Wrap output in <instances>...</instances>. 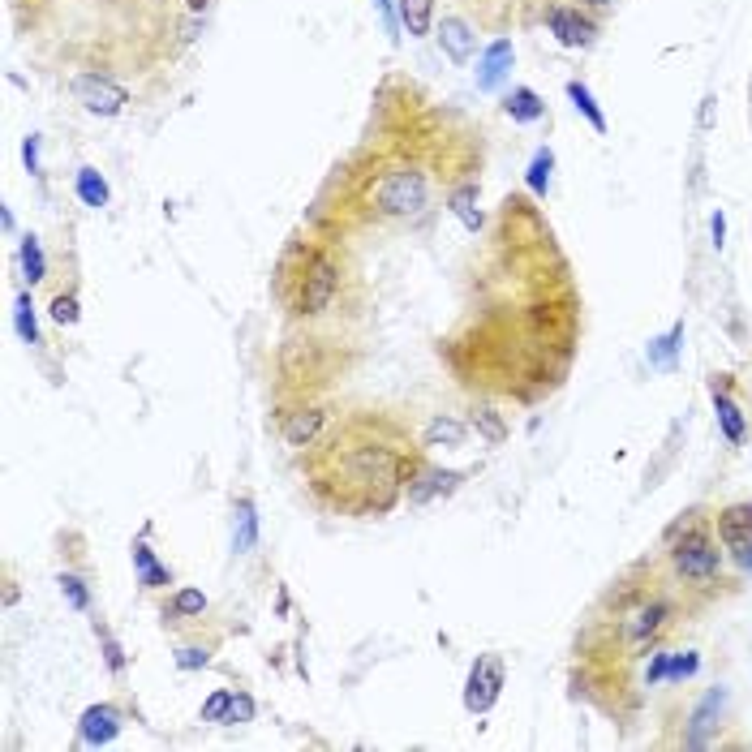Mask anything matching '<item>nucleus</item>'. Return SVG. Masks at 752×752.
I'll return each mask as SVG.
<instances>
[{"label":"nucleus","instance_id":"nucleus-1","mask_svg":"<svg viewBox=\"0 0 752 752\" xmlns=\"http://www.w3.org/2000/svg\"><path fill=\"white\" fill-rule=\"evenodd\" d=\"M370 422H353L349 435H336L323 447L314 486H331V508L344 512H387L404 482H413V456L404 443L366 439Z\"/></svg>","mask_w":752,"mask_h":752},{"label":"nucleus","instance_id":"nucleus-2","mask_svg":"<svg viewBox=\"0 0 752 752\" xmlns=\"http://www.w3.org/2000/svg\"><path fill=\"white\" fill-rule=\"evenodd\" d=\"M370 202L383 215H400V220L422 215L426 202H430V177L422 168L400 164V168H392V172H383V177H379V185L370 190Z\"/></svg>","mask_w":752,"mask_h":752},{"label":"nucleus","instance_id":"nucleus-3","mask_svg":"<svg viewBox=\"0 0 752 752\" xmlns=\"http://www.w3.org/2000/svg\"><path fill=\"white\" fill-rule=\"evenodd\" d=\"M340 293V271L331 258L323 254H314L306 267H301V276H297V293H293V310L297 314H318V310H327L331 306V297Z\"/></svg>","mask_w":752,"mask_h":752},{"label":"nucleus","instance_id":"nucleus-4","mask_svg":"<svg viewBox=\"0 0 752 752\" xmlns=\"http://www.w3.org/2000/svg\"><path fill=\"white\" fill-rule=\"evenodd\" d=\"M671 559H675V572L688 576V581H714L718 568H722L718 546L710 542V533L697 529V525H688L684 538H675Z\"/></svg>","mask_w":752,"mask_h":752},{"label":"nucleus","instance_id":"nucleus-5","mask_svg":"<svg viewBox=\"0 0 752 752\" xmlns=\"http://www.w3.org/2000/svg\"><path fill=\"white\" fill-rule=\"evenodd\" d=\"M499 692H503V662L495 654L477 658L473 671H469V684H465V710L469 714H486L490 705L499 701Z\"/></svg>","mask_w":752,"mask_h":752},{"label":"nucleus","instance_id":"nucleus-6","mask_svg":"<svg viewBox=\"0 0 752 752\" xmlns=\"http://www.w3.org/2000/svg\"><path fill=\"white\" fill-rule=\"evenodd\" d=\"M74 99L86 112H99V117H117V112L129 104L125 86L99 78V74H78L74 78Z\"/></svg>","mask_w":752,"mask_h":752},{"label":"nucleus","instance_id":"nucleus-7","mask_svg":"<svg viewBox=\"0 0 752 752\" xmlns=\"http://www.w3.org/2000/svg\"><path fill=\"white\" fill-rule=\"evenodd\" d=\"M718 538L744 568H752V503H731L718 512Z\"/></svg>","mask_w":752,"mask_h":752},{"label":"nucleus","instance_id":"nucleus-8","mask_svg":"<svg viewBox=\"0 0 752 752\" xmlns=\"http://www.w3.org/2000/svg\"><path fill=\"white\" fill-rule=\"evenodd\" d=\"M546 22H551V35L563 43V48H585L589 35H594V26L581 18V9H568V5H551Z\"/></svg>","mask_w":752,"mask_h":752},{"label":"nucleus","instance_id":"nucleus-9","mask_svg":"<svg viewBox=\"0 0 752 752\" xmlns=\"http://www.w3.org/2000/svg\"><path fill=\"white\" fill-rule=\"evenodd\" d=\"M323 426H327V413L323 409H293V413H284L280 435L293 443V447H314V439L323 435Z\"/></svg>","mask_w":752,"mask_h":752},{"label":"nucleus","instance_id":"nucleus-10","mask_svg":"<svg viewBox=\"0 0 752 752\" xmlns=\"http://www.w3.org/2000/svg\"><path fill=\"white\" fill-rule=\"evenodd\" d=\"M121 731V710L117 705H91V710L82 714L78 722V735L86 744H112Z\"/></svg>","mask_w":752,"mask_h":752},{"label":"nucleus","instance_id":"nucleus-11","mask_svg":"<svg viewBox=\"0 0 752 752\" xmlns=\"http://www.w3.org/2000/svg\"><path fill=\"white\" fill-rule=\"evenodd\" d=\"M460 486V473L452 469H422V473H413V482H409V503H430V499H439V495H452V490Z\"/></svg>","mask_w":752,"mask_h":752},{"label":"nucleus","instance_id":"nucleus-12","mask_svg":"<svg viewBox=\"0 0 752 752\" xmlns=\"http://www.w3.org/2000/svg\"><path fill=\"white\" fill-rule=\"evenodd\" d=\"M662 619H667V606L662 602H649V606H641L632 619H628V641H632V649H645L649 641L658 636V628H662Z\"/></svg>","mask_w":752,"mask_h":752},{"label":"nucleus","instance_id":"nucleus-13","mask_svg":"<svg viewBox=\"0 0 752 752\" xmlns=\"http://www.w3.org/2000/svg\"><path fill=\"white\" fill-rule=\"evenodd\" d=\"M439 43H443V52L452 56L456 65H465L469 56H473V31H469V22H465V18H443Z\"/></svg>","mask_w":752,"mask_h":752},{"label":"nucleus","instance_id":"nucleus-14","mask_svg":"<svg viewBox=\"0 0 752 752\" xmlns=\"http://www.w3.org/2000/svg\"><path fill=\"white\" fill-rule=\"evenodd\" d=\"M447 207L456 211V220L469 228V233H477L486 220H482V211H477V185H456L452 194H447Z\"/></svg>","mask_w":752,"mask_h":752},{"label":"nucleus","instance_id":"nucleus-15","mask_svg":"<svg viewBox=\"0 0 752 752\" xmlns=\"http://www.w3.org/2000/svg\"><path fill=\"white\" fill-rule=\"evenodd\" d=\"M714 409H718V426H722V435H727V443H744V413H740V404L714 387Z\"/></svg>","mask_w":752,"mask_h":752},{"label":"nucleus","instance_id":"nucleus-16","mask_svg":"<svg viewBox=\"0 0 752 752\" xmlns=\"http://www.w3.org/2000/svg\"><path fill=\"white\" fill-rule=\"evenodd\" d=\"M503 108H508V117H512V121H525V125L546 117V104H542V99L529 91V86H516V91L508 95V104H503Z\"/></svg>","mask_w":752,"mask_h":752},{"label":"nucleus","instance_id":"nucleus-17","mask_svg":"<svg viewBox=\"0 0 752 752\" xmlns=\"http://www.w3.org/2000/svg\"><path fill=\"white\" fill-rule=\"evenodd\" d=\"M400 18L409 26V35H430V26H435V0H400Z\"/></svg>","mask_w":752,"mask_h":752},{"label":"nucleus","instance_id":"nucleus-18","mask_svg":"<svg viewBox=\"0 0 752 752\" xmlns=\"http://www.w3.org/2000/svg\"><path fill=\"white\" fill-rule=\"evenodd\" d=\"M469 439V430L456 422V417H435L426 426V447H460Z\"/></svg>","mask_w":752,"mask_h":752},{"label":"nucleus","instance_id":"nucleus-19","mask_svg":"<svg viewBox=\"0 0 752 752\" xmlns=\"http://www.w3.org/2000/svg\"><path fill=\"white\" fill-rule=\"evenodd\" d=\"M134 568H138V581L147 585V589H159V585L172 581L168 568H159V563H155V555H151L147 542H134Z\"/></svg>","mask_w":752,"mask_h":752},{"label":"nucleus","instance_id":"nucleus-20","mask_svg":"<svg viewBox=\"0 0 752 752\" xmlns=\"http://www.w3.org/2000/svg\"><path fill=\"white\" fill-rule=\"evenodd\" d=\"M722 705V692H710V697L701 701L697 718H692V731H688V748H705V731L714 727V710Z\"/></svg>","mask_w":752,"mask_h":752},{"label":"nucleus","instance_id":"nucleus-21","mask_svg":"<svg viewBox=\"0 0 752 752\" xmlns=\"http://www.w3.org/2000/svg\"><path fill=\"white\" fill-rule=\"evenodd\" d=\"M508 61H512V43L499 39L495 48L486 52V61H482V86H495L503 78V69H508Z\"/></svg>","mask_w":752,"mask_h":752},{"label":"nucleus","instance_id":"nucleus-22","mask_svg":"<svg viewBox=\"0 0 752 752\" xmlns=\"http://www.w3.org/2000/svg\"><path fill=\"white\" fill-rule=\"evenodd\" d=\"M78 198L86 202V207H104V202H108V185H104V177H99L95 168L78 172Z\"/></svg>","mask_w":752,"mask_h":752},{"label":"nucleus","instance_id":"nucleus-23","mask_svg":"<svg viewBox=\"0 0 752 752\" xmlns=\"http://www.w3.org/2000/svg\"><path fill=\"white\" fill-rule=\"evenodd\" d=\"M679 340H684V323H675V327L667 331V336L649 344V366H671V357H675V349H679Z\"/></svg>","mask_w":752,"mask_h":752},{"label":"nucleus","instance_id":"nucleus-24","mask_svg":"<svg viewBox=\"0 0 752 752\" xmlns=\"http://www.w3.org/2000/svg\"><path fill=\"white\" fill-rule=\"evenodd\" d=\"M568 95H572V104H576V108H581V112H585V117H589V125H594V129H598V134H606V117H602V112H598V104H594V95H589V91H585V86H581V82H572V86H568Z\"/></svg>","mask_w":752,"mask_h":752},{"label":"nucleus","instance_id":"nucleus-25","mask_svg":"<svg viewBox=\"0 0 752 752\" xmlns=\"http://www.w3.org/2000/svg\"><path fill=\"white\" fill-rule=\"evenodd\" d=\"M237 551H250L254 538H258V520H254V503L250 499H241V508H237Z\"/></svg>","mask_w":752,"mask_h":752},{"label":"nucleus","instance_id":"nucleus-26","mask_svg":"<svg viewBox=\"0 0 752 752\" xmlns=\"http://www.w3.org/2000/svg\"><path fill=\"white\" fill-rule=\"evenodd\" d=\"M473 426L486 435V443H503V439H508V426L499 422L495 409H477V413H473Z\"/></svg>","mask_w":752,"mask_h":752},{"label":"nucleus","instance_id":"nucleus-27","mask_svg":"<svg viewBox=\"0 0 752 752\" xmlns=\"http://www.w3.org/2000/svg\"><path fill=\"white\" fill-rule=\"evenodd\" d=\"M207 611V598L198 594V589H181L177 598H172V615L177 619H190V615H202Z\"/></svg>","mask_w":752,"mask_h":752},{"label":"nucleus","instance_id":"nucleus-28","mask_svg":"<svg viewBox=\"0 0 752 752\" xmlns=\"http://www.w3.org/2000/svg\"><path fill=\"white\" fill-rule=\"evenodd\" d=\"M228 714H233V692H211V701L202 705V722H228Z\"/></svg>","mask_w":752,"mask_h":752},{"label":"nucleus","instance_id":"nucleus-29","mask_svg":"<svg viewBox=\"0 0 752 752\" xmlns=\"http://www.w3.org/2000/svg\"><path fill=\"white\" fill-rule=\"evenodd\" d=\"M22 267H26V280H31V284L43 280V250H39V241H35V237H26V241H22Z\"/></svg>","mask_w":752,"mask_h":752},{"label":"nucleus","instance_id":"nucleus-30","mask_svg":"<svg viewBox=\"0 0 752 752\" xmlns=\"http://www.w3.org/2000/svg\"><path fill=\"white\" fill-rule=\"evenodd\" d=\"M18 331L26 344H39V327H35V310H31V297H18Z\"/></svg>","mask_w":752,"mask_h":752},{"label":"nucleus","instance_id":"nucleus-31","mask_svg":"<svg viewBox=\"0 0 752 752\" xmlns=\"http://www.w3.org/2000/svg\"><path fill=\"white\" fill-rule=\"evenodd\" d=\"M52 318H56L61 327L78 323V297H74V293H61V297H56V301H52Z\"/></svg>","mask_w":752,"mask_h":752},{"label":"nucleus","instance_id":"nucleus-32","mask_svg":"<svg viewBox=\"0 0 752 752\" xmlns=\"http://www.w3.org/2000/svg\"><path fill=\"white\" fill-rule=\"evenodd\" d=\"M546 181H551V151H542L538 159H533V168H529L533 194H546Z\"/></svg>","mask_w":752,"mask_h":752},{"label":"nucleus","instance_id":"nucleus-33","mask_svg":"<svg viewBox=\"0 0 752 752\" xmlns=\"http://www.w3.org/2000/svg\"><path fill=\"white\" fill-rule=\"evenodd\" d=\"M207 662H211V654H207V649H198V645L177 649V667L181 671H198V667H207Z\"/></svg>","mask_w":752,"mask_h":752},{"label":"nucleus","instance_id":"nucleus-34","mask_svg":"<svg viewBox=\"0 0 752 752\" xmlns=\"http://www.w3.org/2000/svg\"><path fill=\"white\" fill-rule=\"evenodd\" d=\"M61 589H65V598L78 606V611H86L91 606V598H86V585L78 581V576H61Z\"/></svg>","mask_w":752,"mask_h":752},{"label":"nucleus","instance_id":"nucleus-35","mask_svg":"<svg viewBox=\"0 0 752 752\" xmlns=\"http://www.w3.org/2000/svg\"><path fill=\"white\" fill-rule=\"evenodd\" d=\"M692 671H697V658H692V654H688V658H671V662H667V675H671V679H684V675H692Z\"/></svg>","mask_w":752,"mask_h":752},{"label":"nucleus","instance_id":"nucleus-36","mask_svg":"<svg viewBox=\"0 0 752 752\" xmlns=\"http://www.w3.org/2000/svg\"><path fill=\"white\" fill-rule=\"evenodd\" d=\"M254 718V701L250 697H233V714H228V722H250Z\"/></svg>","mask_w":752,"mask_h":752},{"label":"nucleus","instance_id":"nucleus-37","mask_svg":"<svg viewBox=\"0 0 752 752\" xmlns=\"http://www.w3.org/2000/svg\"><path fill=\"white\" fill-rule=\"evenodd\" d=\"M104 654H108V667H112V671H121V667H125V654H121V645L112 641L108 632H104Z\"/></svg>","mask_w":752,"mask_h":752},{"label":"nucleus","instance_id":"nucleus-38","mask_svg":"<svg viewBox=\"0 0 752 752\" xmlns=\"http://www.w3.org/2000/svg\"><path fill=\"white\" fill-rule=\"evenodd\" d=\"M667 662H671L667 654H658V658H654V667H649V684H654V679H662V675H667Z\"/></svg>","mask_w":752,"mask_h":752},{"label":"nucleus","instance_id":"nucleus-39","mask_svg":"<svg viewBox=\"0 0 752 752\" xmlns=\"http://www.w3.org/2000/svg\"><path fill=\"white\" fill-rule=\"evenodd\" d=\"M722 233H727V224H722V215H714V241L722 245Z\"/></svg>","mask_w":752,"mask_h":752},{"label":"nucleus","instance_id":"nucleus-40","mask_svg":"<svg viewBox=\"0 0 752 752\" xmlns=\"http://www.w3.org/2000/svg\"><path fill=\"white\" fill-rule=\"evenodd\" d=\"M185 5H190V9L198 13V9H207V0H185Z\"/></svg>","mask_w":752,"mask_h":752},{"label":"nucleus","instance_id":"nucleus-41","mask_svg":"<svg viewBox=\"0 0 752 752\" xmlns=\"http://www.w3.org/2000/svg\"><path fill=\"white\" fill-rule=\"evenodd\" d=\"M589 5H594V9H606V5H615V0H589Z\"/></svg>","mask_w":752,"mask_h":752}]
</instances>
